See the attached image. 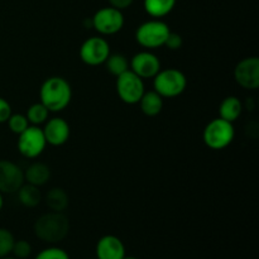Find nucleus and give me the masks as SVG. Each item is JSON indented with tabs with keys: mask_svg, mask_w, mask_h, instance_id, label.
I'll list each match as a JSON object with an SVG mask.
<instances>
[{
	"mask_svg": "<svg viewBox=\"0 0 259 259\" xmlns=\"http://www.w3.org/2000/svg\"><path fill=\"white\" fill-rule=\"evenodd\" d=\"M34 259H70V255L62 248L50 247L40 250Z\"/></svg>",
	"mask_w": 259,
	"mask_h": 259,
	"instance_id": "obj_26",
	"label": "nucleus"
},
{
	"mask_svg": "<svg viewBox=\"0 0 259 259\" xmlns=\"http://www.w3.org/2000/svg\"><path fill=\"white\" fill-rule=\"evenodd\" d=\"M129 70L133 71L141 78H153L161 71V61L154 53L143 51L132 57Z\"/></svg>",
	"mask_w": 259,
	"mask_h": 259,
	"instance_id": "obj_12",
	"label": "nucleus"
},
{
	"mask_svg": "<svg viewBox=\"0 0 259 259\" xmlns=\"http://www.w3.org/2000/svg\"><path fill=\"white\" fill-rule=\"evenodd\" d=\"M14 235L5 228H0V258L8 257L12 254L13 245H14Z\"/></svg>",
	"mask_w": 259,
	"mask_h": 259,
	"instance_id": "obj_23",
	"label": "nucleus"
},
{
	"mask_svg": "<svg viewBox=\"0 0 259 259\" xmlns=\"http://www.w3.org/2000/svg\"><path fill=\"white\" fill-rule=\"evenodd\" d=\"M13 257L17 259H27L32 254V245L27 240H15L12 249Z\"/></svg>",
	"mask_w": 259,
	"mask_h": 259,
	"instance_id": "obj_25",
	"label": "nucleus"
},
{
	"mask_svg": "<svg viewBox=\"0 0 259 259\" xmlns=\"http://www.w3.org/2000/svg\"><path fill=\"white\" fill-rule=\"evenodd\" d=\"M144 10L153 18H163L174 10L176 0H144Z\"/></svg>",
	"mask_w": 259,
	"mask_h": 259,
	"instance_id": "obj_20",
	"label": "nucleus"
},
{
	"mask_svg": "<svg viewBox=\"0 0 259 259\" xmlns=\"http://www.w3.org/2000/svg\"><path fill=\"white\" fill-rule=\"evenodd\" d=\"M105 67L113 76L118 77L121 73L126 72L129 70V61L121 53H113L109 55L105 61Z\"/></svg>",
	"mask_w": 259,
	"mask_h": 259,
	"instance_id": "obj_21",
	"label": "nucleus"
},
{
	"mask_svg": "<svg viewBox=\"0 0 259 259\" xmlns=\"http://www.w3.org/2000/svg\"><path fill=\"white\" fill-rule=\"evenodd\" d=\"M169 32L171 29H169L168 24L162 20H148L137 28L136 40L147 50H154V48L164 46Z\"/></svg>",
	"mask_w": 259,
	"mask_h": 259,
	"instance_id": "obj_5",
	"label": "nucleus"
},
{
	"mask_svg": "<svg viewBox=\"0 0 259 259\" xmlns=\"http://www.w3.org/2000/svg\"><path fill=\"white\" fill-rule=\"evenodd\" d=\"M139 106L144 115L156 116L163 109V98L156 91H144L143 96L139 100Z\"/></svg>",
	"mask_w": 259,
	"mask_h": 259,
	"instance_id": "obj_16",
	"label": "nucleus"
},
{
	"mask_svg": "<svg viewBox=\"0 0 259 259\" xmlns=\"http://www.w3.org/2000/svg\"><path fill=\"white\" fill-rule=\"evenodd\" d=\"M48 115H50L48 109L42 103H35L29 106L25 116H27L29 124H32V125H39V124H43L47 121Z\"/></svg>",
	"mask_w": 259,
	"mask_h": 259,
	"instance_id": "obj_22",
	"label": "nucleus"
},
{
	"mask_svg": "<svg viewBox=\"0 0 259 259\" xmlns=\"http://www.w3.org/2000/svg\"><path fill=\"white\" fill-rule=\"evenodd\" d=\"M143 78L128 70L116 77V93L121 101L129 105L138 104L144 94Z\"/></svg>",
	"mask_w": 259,
	"mask_h": 259,
	"instance_id": "obj_6",
	"label": "nucleus"
},
{
	"mask_svg": "<svg viewBox=\"0 0 259 259\" xmlns=\"http://www.w3.org/2000/svg\"><path fill=\"white\" fill-rule=\"evenodd\" d=\"M184 45V39H182L181 35L179 33L169 32L168 37H167L166 42H164V47H167L171 51H177L182 47Z\"/></svg>",
	"mask_w": 259,
	"mask_h": 259,
	"instance_id": "obj_27",
	"label": "nucleus"
},
{
	"mask_svg": "<svg viewBox=\"0 0 259 259\" xmlns=\"http://www.w3.org/2000/svg\"><path fill=\"white\" fill-rule=\"evenodd\" d=\"M235 131L234 125L230 121L224 120L222 118L212 119L204 129L202 139L204 143L214 151L227 148L234 141Z\"/></svg>",
	"mask_w": 259,
	"mask_h": 259,
	"instance_id": "obj_4",
	"label": "nucleus"
},
{
	"mask_svg": "<svg viewBox=\"0 0 259 259\" xmlns=\"http://www.w3.org/2000/svg\"><path fill=\"white\" fill-rule=\"evenodd\" d=\"M38 239L50 244H56L65 239L70 232V222L63 212L51 211L43 214L33 225Z\"/></svg>",
	"mask_w": 259,
	"mask_h": 259,
	"instance_id": "obj_2",
	"label": "nucleus"
},
{
	"mask_svg": "<svg viewBox=\"0 0 259 259\" xmlns=\"http://www.w3.org/2000/svg\"><path fill=\"white\" fill-rule=\"evenodd\" d=\"M18 200L25 207H35L42 201V194L39 187L30 184H23L17 191Z\"/></svg>",
	"mask_w": 259,
	"mask_h": 259,
	"instance_id": "obj_19",
	"label": "nucleus"
},
{
	"mask_svg": "<svg viewBox=\"0 0 259 259\" xmlns=\"http://www.w3.org/2000/svg\"><path fill=\"white\" fill-rule=\"evenodd\" d=\"M243 111V104L237 96H228L219 106V115L224 120L234 123Z\"/></svg>",
	"mask_w": 259,
	"mask_h": 259,
	"instance_id": "obj_18",
	"label": "nucleus"
},
{
	"mask_svg": "<svg viewBox=\"0 0 259 259\" xmlns=\"http://www.w3.org/2000/svg\"><path fill=\"white\" fill-rule=\"evenodd\" d=\"M96 259H124L125 247L115 235H104L96 244Z\"/></svg>",
	"mask_w": 259,
	"mask_h": 259,
	"instance_id": "obj_14",
	"label": "nucleus"
},
{
	"mask_svg": "<svg viewBox=\"0 0 259 259\" xmlns=\"http://www.w3.org/2000/svg\"><path fill=\"white\" fill-rule=\"evenodd\" d=\"M234 78L238 85L247 90H255L259 86V58L247 57L238 62L234 70Z\"/></svg>",
	"mask_w": 259,
	"mask_h": 259,
	"instance_id": "obj_10",
	"label": "nucleus"
},
{
	"mask_svg": "<svg viewBox=\"0 0 259 259\" xmlns=\"http://www.w3.org/2000/svg\"><path fill=\"white\" fill-rule=\"evenodd\" d=\"M3 205H4V200H3V194L0 192V211H2L3 209Z\"/></svg>",
	"mask_w": 259,
	"mask_h": 259,
	"instance_id": "obj_30",
	"label": "nucleus"
},
{
	"mask_svg": "<svg viewBox=\"0 0 259 259\" xmlns=\"http://www.w3.org/2000/svg\"><path fill=\"white\" fill-rule=\"evenodd\" d=\"M40 103L48 109V111L58 113L65 110L72 99V89L67 80L60 76L48 77L42 83L39 90Z\"/></svg>",
	"mask_w": 259,
	"mask_h": 259,
	"instance_id": "obj_1",
	"label": "nucleus"
},
{
	"mask_svg": "<svg viewBox=\"0 0 259 259\" xmlns=\"http://www.w3.org/2000/svg\"><path fill=\"white\" fill-rule=\"evenodd\" d=\"M0 259H17V258H14V257H9V255H8V257H4V258H0Z\"/></svg>",
	"mask_w": 259,
	"mask_h": 259,
	"instance_id": "obj_31",
	"label": "nucleus"
},
{
	"mask_svg": "<svg viewBox=\"0 0 259 259\" xmlns=\"http://www.w3.org/2000/svg\"><path fill=\"white\" fill-rule=\"evenodd\" d=\"M42 131L47 144L55 147H60L65 144L70 138L71 133L70 125L62 118H52L47 120Z\"/></svg>",
	"mask_w": 259,
	"mask_h": 259,
	"instance_id": "obj_13",
	"label": "nucleus"
},
{
	"mask_svg": "<svg viewBox=\"0 0 259 259\" xmlns=\"http://www.w3.org/2000/svg\"><path fill=\"white\" fill-rule=\"evenodd\" d=\"M93 28L103 35H113L124 27V15L121 10L113 7L101 8L91 18Z\"/></svg>",
	"mask_w": 259,
	"mask_h": 259,
	"instance_id": "obj_7",
	"label": "nucleus"
},
{
	"mask_svg": "<svg viewBox=\"0 0 259 259\" xmlns=\"http://www.w3.org/2000/svg\"><path fill=\"white\" fill-rule=\"evenodd\" d=\"M187 86V78L182 71L177 68L161 70L153 77V88L162 98L172 99L180 96Z\"/></svg>",
	"mask_w": 259,
	"mask_h": 259,
	"instance_id": "obj_3",
	"label": "nucleus"
},
{
	"mask_svg": "<svg viewBox=\"0 0 259 259\" xmlns=\"http://www.w3.org/2000/svg\"><path fill=\"white\" fill-rule=\"evenodd\" d=\"M133 2L134 0H109L110 7L115 8V9H119V10H124L126 9V8H129L132 4H133Z\"/></svg>",
	"mask_w": 259,
	"mask_h": 259,
	"instance_id": "obj_29",
	"label": "nucleus"
},
{
	"mask_svg": "<svg viewBox=\"0 0 259 259\" xmlns=\"http://www.w3.org/2000/svg\"><path fill=\"white\" fill-rule=\"evenodd\" d=\"M51 179V169L47 164L42 162H34L29 164L24 172V181L27 184L34 185V186L40 187L47 184Z\"/></svg>",
	"mask_w": 259,
	"mask_h": 259,
	"instance_id": "obj_15",
	"label": "nucleus"
},
{
	"mask_svg": "<svg viewBox=\"0 0 259 259\" xmlns=\"http://www.w3.org/2000/svg\"><path fill=\"white\" fill-rule=\"evenodd\" d=\"M12 114L13 113L10 104L4 98H0V124L7 123Z\"/></svg>",
	"mask_w": 259,
	"mask_h": 259,
	"instance_id": "obj_28",
	"label": "nucleus"
},
{
	"mask_svg": "<svg viewBox=\"0 0 259 259\" xmlns=\"http://www.w3.org/2000/svg\"><path fill=\"white\" fill-rule=\"evenodd\" d=\"M46 142L43 131L38 125H29L18 138V149L25 158H37L46 149Z\"/></svg>",
	"mask_w": 259,
	"mask_h": 259,
	"instance_id": "obj_8",
	"label": "nucleus"
},
{
	"mask_svg": "<svg viewBox=\"0 0 259 259\" xmlns=\"http://www.w3.org/2000/svg\"><path fill=\"white\" fill-rule=\"evenodd\" d=\"M7 123L9 125L10 131L14 134H18V136L29 126V121H28L27 116L24 114H12Z\"/></svg>",
	"mask_w": 259,
	"mask_h": 259,
	"instance_id": "obj_24",
	"label": "nucleus"
},
{
	"mask_svg": "<svg viewBox=\"0 0 259 259\" xmlns=\"http://www.w3.org/2000/svg\"><path fill=\"white\" fill-rule=\"evenodd\" d=\"M24 184V172L18 164L8 159H0V192L14 194Z\"/></svg>",
	"mask_w": 259,
	"mask_h": 259,
	"instance_id": "obj_11",
	"label": "nucleus"
},
{
	"mask_svg": "<svg viewBox=\"0 0 259 259\" xmlns=\"http://www.w3.org/2000/svg\"><path fill=\"white\" fill-rule=\"evenodd\" d=\"M124 259H138V258H136V257H126V255H125V257H124Z\"/></svg>",
	"mask_w": 259,
	"mask_h": 259,
	"instance_id": "obj_32",
	"label": "nucleus"
},
{
	"mask_svg": "<svg viewBox=\"0 0 259 259\" xmlns=\"http://www.w3.org/2000/svg\"><path fill=\"white\" fill-rule=\"evenodd\" d=\"M110 55V45L103 37H90L81 45L80 58L89 66H99L105 63Z\"/></svg>",
	"mask_w": 259,
	"mask_h": 259,
	"instance_id": "obj_9",
	"label": "nucleus"
},
{
	"mask_svg": "<svg viewBox=\"0 0 259 259\" xmlns=\"http://www.w3.org/2000/svg\"><path fill=\"white\" fill-rule=\"evenodd\" d=\"M46 205L51 211L63 212L68 207L70 199H68L67 192L61 187H53L46 194L45 197Z\"/></svg>",
	"mask_w": 259,
	"mask_h": 259,
	"instance_id": "obj_17",
	"label": "nucleus"
}]
</instances>
